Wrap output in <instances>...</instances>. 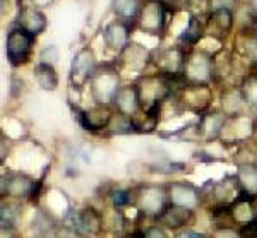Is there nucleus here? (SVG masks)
Segmentation results:
<instances>
[{"instance_id": "nucleus-1", "label": "nucleus", "mask_w": 257, "mask_h": 238, "mask_svg": "<svg viewBox=\"0 0 257 238\" xmlns=\"http://www.w3.org/2000/svg\"><path fill=\"white\" fill-rule=\"evenodd\" d=\"M134 192V204L143 216L158 218L168 206V192L163 183H141Z\"/></svg>"}, {"instance_id": "nucleus-2", "label": "nucleus", "mask_w": 257, "mask_h": 238, "mask_svg": "<svg viewBox=\"0 0 257 238\" xmlns=\"http://www.w3.org/2000/svg\"><path fill=\"white\" fill-rule=\"evenodd\" d=\"M136 86H138L139 101L143 110L163 105V101H167L173 89L172 82H170V76H165V74L141 77V81Z\"/></svg>"}, {"instance_id": "nucleus-3", "label": "nucleus", "mask_w": 257, "mask_h": 238, "mask_svg": "<svg viewBox=\"0 0 257 238\" xmlns=\"http://www.w3.org/2000/svg\"><path fill=\"white\" fill-rule=\"evenodd\" d=\"M91 93L98 105H110L113 103V98L117 96L120 86V76L118 70L111 65H101L96 69L93 79L89 81Z\"/></svg>"}, {"instance_id": "nucleus-4", "label": "nucleus", "mask_w": 257, "mask_h": 238, "mask_svg": "<svg viewBox=\"0 0 257 238\" xmlns=\"http://www.w3.org/2000/svg\"><path fill=\"white\" fill-rule=\"evenodd\" d=\"M182 76L185 79V84L208 86L211 79L214 77V62L204 52H196L185 58V65L182 70Z\"/></svg>"}, {"instance_id": "nucleus-5", "label": "nucleus", "mask_w": 257, "mask_h": 238, "mask_svg": "<svg viewBox=\"0 0 257 238\" xmlns=\"http://www.w3.org/2000/svg\"><path fill=\"white\" fill-rule=\"evenodd\" d=\"M40 183L30 175L23 172H9L2 175V197H9L12 200L35 199L36 187Z\"/></svg>"}, {"instance_id": "nucleus-6", "label": "nucleus", "mask_w": 257, "mask_h": 238, "mask_svg": "<svg viewBox=\"0 0 257 238\" xmlns=\"http://www.w3.org/2000/svg\"><path fill=\"white\" fill-rule=\"evenodd\" d=\"M33 41H35V38L21 28L11 29L6 40V55L12 67L24 65L30 60Z\"/></svg>"}, {"instance_id": "nucleus-7", "label": "nucleus", "mask_w": 257, "mask_h": 238, "mask_svg": "<svg viewBox=\"0 0 257 238\" xmlns=\"http://www.w3.org/2000/svg\"><path fill=\"white\" fill-rule=\"evenodd\" d=\"M65 224L76 233L77 236H96L103 229V219L94 209L69 211Z\"/></svg>"}, {"instance_id": "nucleus-8", "label": "nucleus", "mask_w": 257, "mask_h": 238, "mask_svg": "<svg viewBox=\"0 0 257 238\" xmlns=\"http://www.w3.org/2000/svg\"><path fill=\"white\" fill-rule=\"evenodd\" d=\"M167 192L168 204H173V206L196 211L202 204V192L190 182H172L167 185Z\"/></svg>"}, {"instance_id": "nucleus-9", "label": "nucleus", "mask_w": 257, "mask_h": 238, "mask_svg": "<svg viewBox=\"0 0 257 238\" xmlns=\"http://www.w3.org/2000/svg\"><path fill=\"white\" fill-rule=\"evenodd\" d=\"M96 58L91 48H82L76 53L70 65V84L76 86L77 89H81L84 84L93 79L94 72H96Z\"/></svg>"}, {"instance_id": "nucleus-10", "label": "nucleus", "mask_w": 257, "mask_h": 238, "mask_svg": "<svg viewBox=\"0 0 257 238\" xmlns=\"http://www.w3.org/2000/svg\"><path fill=\"white\" fill-rule=\"evenodd\" d=\"M194 219H196V211L168 204L163 212L156 218V223L167 229H172V231H182V229L189 228L194 223Z\"/></svg>"}, {"instance_id": "nucleus-11", "label": "nucleus", "mask_w": 257, "mask_h": 238, "mask_svg": "<svg viewBox=\"0 0 257 238\" xmlns=\"http://www.w3.org/2000/svg\"><path fill=\"white\" fill-rule=\"evenodd\" d=\"M165 26L163 6L158 0H149L139 12V28L149 35H158Z\"/></svg>"}, {"instance_id": "nucleus-12", "label": "nucleus", "mask_w": 257, "mask_h": 238, "mask_svg": "<svg viewBox=\"0 0 257 238\" xmlns=\"http://www.w3.org/2000/svg\"><path fill=\"white\" fill-rule=\"evenodd\" d=\"M18 28H21L23 31H26L28 35H31L35 38L47 28V18L33 4H24V6H19Z\"/></svg>"}, {"instance_id": "nucleus-13", "label": "nucleus", "mask_w": 257, "mask_h": 238, "mask_svg": "<svg viewBox=\"0 0 257 238\" xmlns=\"http://www.w3.org/2000/svg\"><path fill=\"white\" fill-rule=\"evenodd\" d=\"M230 218H231V223L238 224V228L257 221L255 197L242 192L240 197L235 200V202L230 204Z\"/></svg>"}, {"instance_id": "nucleus-14", "label": "nucleus", "mask_w": 257, "mask_h": 238, "mask_svg": "<svg viewBox=\"0 0 257 238\" xmlns=\"http://www.w3.org/2000/svg\"><path fill=\"white\" fill-rule=\"evenodd\" d=\"M113 111L110 110L108 105H96L89 110L79 111L77 118H79V124L86 131H101V129H108V125L113 118Z\"/></svg>"}, {"instance_id": "nucleus-15", "label": "nucleus", "mask_w": 257, "mask_h": 238, "mask_svg": "<svg viewBox=\"0 0 257 238\" xmlns=\"http://www.w3.org/2000/svg\"><path fill=\"white\" fill-rule=\"evenodd\" d=\"M103 40H105V45L110 50L117 53H122L123 50L128 47L131 43V31H128V24L125 21L117 19L113 23H110L108 26L103 31Z\"/></svg>"}, {"instance_id": "nucleus-16", "label": "nucleus", "mask_w": 257, "mask_h": 238, "mask_svg": "<svg viewBox=\"0 0 257 238\" xmlns=\"http://www.w3.org/2000/svg\"><path fill=\"white\" fill-rule=\"evenodd\" d=\"M228 116L219 111L201 115L197 122V137H202L204 141H214L221 136V132L226 129Z\"/></svg>"}, {"instance_id": "nucleus-17", "label": "nucleus", "mask_w": 257, "mask_h": 238, "mask_svg": "<svg viewBox=\"0 0 257 238\" xmlns=\"http://www.w3.org/2000/svg\"><path fill=\"white\" fill-rule=\"evenodd\" d=\"M113 106H115V110H117V113L136 118V115H138L141 110L138 86L132 84V86L120 87L117 96L113 98Z\"/></svg>"}, {"instance_id": "nucleus-18", "label": "nucleus", "mask_w": 257, "mask_h": 238, "mask_svg": "<svg viewBox=\"0 0 257 238\" xmlns=\"http://www.w3.org/2000/svg\"><path fill=\"white\" fill-rule=\"evenodd\" d=\"M242 192V187H240L237 177L233 175V177H226L225 180L214 183L211 194H213V197L216 199L218 204H226L228 206V204L235 202Z\"/></svg>"}, {"instance_id": "nucleus-19", "label": "nucleus", "mask_w": 257, "mask_h": 238, "mask_svg": "<svg viewBox=\"0 0 257 238\" xmlns=\"http://www.w3.org/2000/svg\"><path fill=\"white\" fill-rule=\"evenodd\" d=\"M248 105L242 87H230L221 94V108L228 118H237L242 115L243 108Z\"/></svg>"}, {"instance_id": "nucleus-20", "label": "nucleus", "mask_w": 257, "mask_h": 238, "mask_svg": "<svg viewBox=\"0 0 257 238\" xmlns=\"http://www.w3.org/2000/svg\"><path fill=\"white\" fill-rule=\"evenodd\" d=\"M182 103L192 111H202L209 105V91L208 86H196L187 84L184 86V96H182Z\"/></svg>"}, {"instance_id": "nucleus-21", "label": "nucleus", "mask_w": 257, "mask_h": 238, "mask_svg": "<svg viewBox=\"0 0 257 238\" xmlns=\"http://www.w3.org/2000/svg\"><path fill=\"white\" fill-rule=\"evenodd\" d=\"M33 238H55L57 236V221L50 212L38 209L31 223Z\"/></svg>"}, {"instance_id": "nucleus-22", "label": "nucleus", "mask_w": 257, "mask_h": 238, "mask_svg": "<svg viewBox=\"0 0 257 238\" xmlns=\"http://www.w3.org/2000/svg\"><path fill=\"white\" fill-rule=\"evenodd\" d=\"M237 180L245 194L257 197V165L255 163H242L238 165L237 173H235Z\"/></svg>"}, {"instance_id": "nucleus-23", "label": "nucleus", "mask_w": 257, "mask_h": 238, "mask_svg": "<svg viewBox=\"0 0 257 238\" xmlns=\"http://www.w3.org/2000/svg\"><path fill=\"white\" fill-rule=\"evenodd\" d=\"M33 74H35L36 84L43 91H55L57 87H59V76H57V70L53 65L40 62V64L35 67Z\"/></svg>"}, {"instance_id": "nucleus-24", "label": "nucleus", "mask_w": 257, "mask_h": 238, "mask_svg": "<svg viewBox=\"0 0 257 238\" xmlns=\"http://www.w3.org/2000/svg\"><path fill=\"white\" fill-rule=\"evenodd\" d=\"M231 24H233V16H231L230 9H214L209 18V29L213 31L211 35L221 38V36L228 35Z\"/></svg>"}, {"instance_id": "nucleus-25", "label": "nucleus", "mask_w": 257, "mask_h": 238, "mask_svg": "<svg viewBox=\"0 0 257 238\" xmlns=\"http://www.w3.org/2000/svg\"><path fill=\"white\" fill-rule=\"evenodd\" d=\"M122 58H123V64L136 70L143 69L148 64V60H151L148 50L143 45L138 43H128V47L122 52Z\"/></svg>"}, {"instance_id": "nucleus-26", "label": "nucleus", "mask_w": 257, "mask_h": 238, "mask_svg": "<svg viewBox=\"0 0 257 238\" xmlns=\"http://www.w3.org/2000/svg\"><path fill=\"white\" fill-rule=\"evenodd\" d=\"M113 11L122 21H132L141 12L139 0H113Z\"/></svg>"}, {"instance_id": "nucleus-27", "label": "nucleus", "mask_w": 257, "mask_h": 238, "mask_svg": "<svg viewBox=\"0 0 257 238\" xmlns=\"http://www.w3.org/2000/svg\"><path fill=\"white\" fill-rule=\"evenodd\" d=\"M21 218V207L18 202H2V212H0V223L7 226H18Z\"/></svg>"}, {"instance_id": "nucleus-28", "label": "nucleus", "mask_w": 257, "mask_h": 238, "mask_svg": "<svg viewBox=\"0 0 257 238\" xmlns=\"http://www.w3.org/2000/svg\"><path fill=\"white\" fill-rule=\"evenodd\" d=\"M202 33H204L202 24L199 23L197 19H190L189 26L185 28L184 35H182V41H185V43H189V45H196L197 41L201 40Z\"/></svg>"}, {"instance_id": "nucleus-29", "label": "nucleus", "mask_w": 257, "mask_h": 238, "mask_svg": "<svg viewBox=\"0 0 257 238\" xmlns=\"http://www.w3.org/2000/svg\"><path fill=\"white\" fill-rule=\"evenodd\" d=\"M240 87H242L243 94H245V99H247L248 105L257 106V72L250 74Z\"/></svg>"}, {"instance_id": "nucleus-30", "label": "nucleus", "mask_w": 257, "mask_h": 238, "mask_svg": "<svg viewBox=\"0 0 257 238\" xmlns=\"http://www.w3.org/2000/svg\"><path fill=\"white\" fill-rule=\"evenodd\" d=\"M141 238H170L168 235V229L163 228L161 224L155 223V224H149L139 233Z\"/></svg>"}, {"instance_id": "nucleus-31", "label": "nucleus", "mask_w": 257, "mask_h": 238, "mask_svg": "<svg viewBox=\"0 0 257 238\" xmlns=\"http://www.w3.org/2000/svg\"><path fill=\"white\" fill-rule=\"evenodd\" d=\"M209 238H243L238 228L233 226H218L213 233L209 235Z\"/></svg>"}, {"instance_id": "nucleus-32", "label": "nucleus", "mask_w": 257, "mask_h": 238, "mask_svg": "<svg viewBox=\"0 0 257 238\" xmlns=\"http://www.w3.org/2000/svg\"><path fill=\"white\" fill-rule=\"evenodd\" d=\"M0 238H21L19 228L18 226H7V224H2V226H0Z\"/></svg>"}, {"instance_id": "nucleus-33", "label": "nucleus", "mask_w": 257, "mask_h": 238, "mask_svg": "<svg viewBox=\"0 0 257 238\" xmlns=\"http://www.w3.org/2000/svg\"><path fill=\"white\" fill-rule=\"evenodd\" d=\"M177 238H209L208 233H202V231H196V229H190L185 228L182 231H178Z\"/></svg>"}, {"instance_id": "nucleus-34", "label": "nucleus", "mask_w": 257, "mask_h": 238, "mask_svg": "<svg viewBox=\"0 0 257 238\" xmlns=\"http://www.w3.org/2000/svg\"><path fill=\"white\" fill-rule=\"evenodd\" d=\"M53 0H31V4L33 6H40V7H45V6H48V4H52Z\"/></svg>"}, {"instance_id": "nucleus-35", "label": "nucleus", "mask_w": 257, "mask_h": 238, "mask_svg": "<svg viewBox=\"0 0 257 238\" xmlns=\"http://www.w3.org/2000/svg\"><path fill=\"white\" fill-rule=\"evenodd\" d=\"M127 238H141L139 235H131V236H127Z\"/></svg>"}, {"instance_id": "nucleus-36", "label": "nucleus", "mask_w": 257, "mask_h": 238, "mask_svg": "<svg viewBox=\"0 0 257 238\" xmlns=\"http://www.w3.org/2000/svg\"><path fill=\"white\" fill-rule=\"evenodd\" d=\"M254 163H255V165H257V154H255V160H254Z\"/></svg>"}]
</instances>
